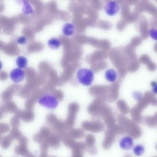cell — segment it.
Instances as JSON below:
<instances>
[{
	"label": "cell",
	"instance_id": "484cf974",
	"mask_svg": "<svg viewBox=\"0 0 157 157\" xmlns=\"http://www.w3.org/2000/svg\"><path fill=\"white\" fill-rule=\"evenodd\" d=\"M49 146L46 141L41 144L40 147V157H46L48 156V153Z\"/></svg>",
	"mask_w": 157,
	"mask_h": 157
},
{
	"label": "cell",
	"instance_id": "8992f818",
	"mask_svg": "<svg viewBox=\"0 0 157 157\" xmlns=\"http://www.w3.org/2000/svg\"><path fill=\"white\" fill-rule=\"evenodd\" d=\"M38 102L41 105L50 109L55 108L58 104V100L52 94H44Z\"/></svg>",
	"mask_w": 157,
	"mask_h": 157
},
{
	"label": "cell",
	"instance_id": "603a6c76",
	"mask_svg": "<svg viewBox=\"0 0 157 157\" xmlns=\"http://www.w3.org/2000/svg\"><path fill=\"white\" fill-rule=\"evenodd\" d=\"M16 64L18 68L24 69L26 68L28 65V60L25 57L20 56H18L16 60Z\"/></svg>",
	"mask_w": 157,
	"mask_h": 157
},
{
	"label": "cell",
	"instance_id": "30bf717a",
	"mask_svg": "<svg viewBox=\"0 0 157 157\" xmlns=\"http://www.w3.org/2000/svg\"><path fill=\"white\" fill-rule=\"evenodd\" d=\"M9 76L13 82L18 83L24 79L25 78V74L22 69L18 67L12 70L10 73Z\"/></svg>",
	"mask_w": 157,
	"mask_h": 157
},
{
	"label": "cell",
	"instance_id": "ee69618b",
	"mask_svg": "<svg viewBox=\"0 0 157 157\" xmlns=\"http://www.w3.org/2000/svg\"><path fill=\"white\" fill-rule=\"evenodd\" d=\"M0 118H3L7 113L4 109L2 105H1L0 107Z\"/></svg>",
	"mask_w": 157,
	"mask_h": 157
},
{
	"label": "cell",
	"instance_id": "52a82bcc",
	"mask_svg": "<svg viewBox=\"0 0 157 157\" xmlns=\"http://www.w3.org/2000/svg\"><path fill=\"white\" fill-rule=\"evenodd\" d=\"M116 134L112 129L107 128L105 131L102 146L103 149L108 150L114 142Z\"/></svg>",
	"mask_w": 157,
	"mask_h": 157
},
{
	"label": "cell",
	"instance_id": "9c48e42d",
	"mask_svg": "<svg viewBox=\"0 0 157 157\" xmlns=\"http://www.w3.org/2000/svg\"><path fill=\"white\" fill-rule=\"evenodd\" d=\"M120 9L119 4L114 1H109L104 7L105 12L109 16H113L117 14L119 11Z\"/></svg>",
	"mask_w": 157,
	"mask_h": 157
},
{
	"label": "cell",
	"instance_id": "277c9868",
	"mask_svg": "<svg viewBox=\"0 0 157 157\" xmlns=\"http://www.w3.org/2000/svg\"><path fill=\"white\" fill-rule=\"evenodd\" d=\"M134 11L139 14L144 12L151 15L153 17L157 16V7L152 3L147 1H140L135 5Z\"/></svg>",
	"mask_w": 157,
	"mask_h": 157
},
{
	"label": "cell",
	"instance_id": "e0dca14e",
	"mask_svg": "<svg viewBox=\"0 0 157 157\" xmlns=\"http://www.w3.org/2000/svg\"><path fill=\"white\" fill-rule=\"evenodd\" d=\"M75 30L74 25L71 23H67L65 24L62 28V33L66 36H72L74 33Z\"/></svg>",
	"mask_w": 157,
	"mask_h": 157
},
{
	"label": "cell",
	"instance_id": "f546056e",
	"mask_svg": "<svg viewBox=\"0 0 157 157\" xmlns=\"http://www.w3.org/2000/svg\"><path fill=\"white\" fill-rule=\"evenodd\" d=\"M13 91L8 90L3 92L1 95V98L3 101L11 100L13 97Z\"/></svg>",
	"mask_w": 157,
	"mask_h": 157
},
{
	"label": "cell",
	"instance_id": "bcb514c9",
	"mask_svg": "<svg viewBox=\"0 0 157 157\" xmlns=\"http://www.w3.org/2000/svg\"><path fill=\"white\" fill-rule=\"evenodd\" d=\"M155 0L156 2L157 3V0Z\"/></svg>",
	"mask_w": 157,
	"mask_h": 157
},
{
	"label": "cell",
	"instance_id": "ffe728a7",
	"mask_svg": "<svg viewBox=\"0 0 157 157\" xmlns=\"http://www.w3.org/2000/svg\"><path fill=\"white\" fill-rule=\"evenodd\" d=\"M61 43L60 40L56 37H52L50 38L48 41V47L53 50L59 48L61 46Z\"/></svg>",
	"mask_w": 157,
	"mask_h": 157
},
{
	"label": "cell",
	"instance_id": "6da1fadb",
	"mask_svg": "<svg viewBox=\"0 0 157 157\" xmlns=\"http://www.w3.org/2000/svg\"><path fill=\"white\" fill-rule=\"evenodd\" d=\"M88 113L94 119L101 118L103 120L112 114L111 109L104 100L96 98L87 107Z\"/></svg>",
	"mask_w": 157,
	"mask_h": 157
},
{
	"label": "cell",
	"instance_id": "f1b7e54d",
	"mask_svg": "<svg viewBox=\"0 0 157 157\" xmlns=\"http://www.w3.org/2000/svg\"><path fill=\"white\" fill-rule=\"evenodd\" d=\"M10 134L14 139L17 140L22 136L21 132L18 128H13L10 131Z\"/></svg>",
	"mask_w": 157,
	"mask_h": 157
},
{
	"label": "cell",
	"instance_id": "ab89813d",
	"mask_svg": "<svg viewBox=\"0 0 157 157\" xmlns=\"http://www.w3.org/2000/svg\"><path fill=\"white\" fill-rule=\"evenodd\" d=\"M17 43L20 45L25 44L27 42V38L24 36H22L19 37L17 39Z\"/></svg>",
	"mask_w": 157,
	"mask_h": 157
},
{
	"label": "cell",
	"instance_id": "5bb4252c",
	"mask_svg": "<svg viewBox=\"0 0 157 157\" xmlns=\"http://www.w3.org/2000/svg\"><path fill=\"white\" fill-rule=\"evenodd\" d=\"M119 145L122 149L128 150L131 149L133 146L132 139L129 136H124L120 140Z\"/></svg>",
	"mask_w": 157,
	"mask_h": 157
},
{
	"label": "cell",
	"instance_id": "4316f807",
	"mask_svg": "<svg viewBox=\"0 0 157 157\" xmlns=\"http://www.w3.org/2000/svg\"><path fill=\"white\" fill-rule=\"evenodd\" d=\"M144 147L141 144L136 145L133 149V152L137 156H140L142 155L144 153Z\"/></svg>",
	"mask_w": 157,
	"mask_h": 157
},
{
	"label": "cell",
	"instance_id": "b9f144b4",
	"mask_svg": "<svg viewBox=\"0 0 157 157\" xmlns=\"http://www.w3.org/2000/svg\"><path fill=\"white\" fill-rule=\"evenodd\" d=\"M149 22L151 26L157 28V16L151 18Z\"/></svg>",
	"mask_w": 157,
	"mask_h": 157
},
{
	"label": "cell",
	"instance_id": "f35d334b",
	"mask_svg": "<svg viewBox=\"0 0 157 157\" xmlns=\"http://www.w3.org/2000/svg\"><path fill=\"white\" fill-rule=\"evenodd\" d=\"M150 36L153 40H157V29L155 28H152L149 31Z\"/></svg>",
	"mask_w": 157,
	"mask_h": 157
},
{
	"label": "cell",
	"instance_id": "d6986e66",
	"mask_svg": "<svg viewBox=\"0 0 157 157\" xmlns=\"http://www.w3.org/2000/svg\"><path fill=\"white\" fill-rule=\"evenodd\" d=\"M117 77V73L113 69H108L105 72V78L109 82H114L116 81Z\"/></svg>",
	"mask_w": 157,
	"mask_h": 157
},
{
	"label": "cell",
	"instance_id": "836d02e7",
	"mask_svg": "<svg viewBox=\"0 0 157 157\" xmlns=\"http://www.w3.org/2000/svg\"><path fill=\"white\" fill-rule=\"evenodd\" d=\"M44 94L41 91H38L33 94L30 98L35 103Z\"/></svg>",
	"mask_w": 157,
	"mask_h": 157
},
{
	"label": "cell",
	"instance_id": "7a4b0ae2",
	"mask_svg": "<svg viewBox=\"0 0 157 157\" xmlns=\"http://www.w3.org/2000/svg\"><path fill=\"white\" fill-rule=\"evenodd\" d=\"M68 114L63 122L64 129L70 130L74 126L77 113L80 109L79 104L76 102L70 103L68 106Z\"/></svg>",
	"mask_w": 157,
	"mask_h": 157
},
{
	"label": "cell",
	"instance_id": "4dcf8cb0",
	"mask_svg": "<svg viewBox=\"0 0 157 157\" xmlns=\"http://www.w3.org/2000/svg\"><path fill=\"white\" fill-rule=\"evenodd\" d=\"M57 119L56 115L52 113L48 114L46 117V122L50 126Z\"/></svg>",
	"mask_w": 157,
	"mask_h": 157
},
{
	"label": "cell",
	"instance_id": "2e32d148",
	"mask_svg": "<svg viewBox=\"0 0 157 157\" xmlns=\"http://www.w3.org/2000/svg\"><path fill=\"white\" fill-rule=\"evenodd\" d=\"M2 105L7 113H15L17 109L16 104L11 100L5 101Z\"/></svg>",
	"mask_w": 157,
	"mask_h": 157
},
{
	"label": "cell",
	"instance_id": "5b68a950",
	"mask_svg": "<svg viewBox=\"0 0 157 157\" xmlns=\"http://www.w3.org/2000/svg\"><path fill=\"white\" fill-rule=\"evenodd\" d=\"M82 128L93 133H98L103 131L105 128L104 123L99 120L92 121H84L81 124Z\"/></svg>",
	"mask_w": 157,
	"mask_h": 157
},
{
	"label": "cell",
	"instance_id": "1f68e13d",
	"mask_svg": "<svg viewBox=\"0 0 157 157\" xmlns=\"http://www.w3.org/2000/svg\"><path fill=\"white\" fill-rule=\"evenodd\" d=\"M10 124L13 128H18L20 124V118L15 115L10 120Z\"/></svg>",
	"mask_w": 157,
	"mask_h": 157
},
{
	"label": "cell",
	"instance_id": "44dd1931",
	"mask_svg": "<svg viewBox=\"0 0 157 157\" xmlns=\"http://www.w3.org/2000/svg\"><path fill=\"white\" fill-rule=\"evenodd\" d=\"M50 126L59 134H60L64 130H66L64 129L63 122L58 119Z\"/></svg>",
	"mask_w": 157,
	"mask_h": 157
},
{
	"label": "cell",
	"instance_id": "7402d4cb",
	"mask_svg": "<svg viewBox=\"0 0 157 157\" xmlns=\"http://www.w3.org/2000/svg\"><path fill=\"white\" fill-rule=\"evenodd\" d=\"M105 125L108 129H111L116 124V120L113 114L103 119Z\"/></svg>",
	"mask_w": 157,
	"mask_h": 157
},
{
	"label": "cell",
	"instance_id": "d590c367",
	"mask_svg": "<svg viewBox=\"0 0 157 157\" xmlns=\"http://www.w3.org/2000/svg\"><path fill=\"white\" fill-rule=\"evenodd\" d=\"M35 103L30 98L27 99L25 103V109H32L34 106Z\"/></svg>",
	"mask_w": 157,
	"mask_h": 157
},
{
	"label": "cell",
	"instance_id": "e575fe53",
	"mask_svg": "<svg viewBox=\"0 0 157 157\" xmlns=\"http://www.w3.org/2000/svg\"><path fill=\"white\" fill-rule=\"evenodd\" d=\"M10 130V126L9 124L6 123H0V133L2 134L6 133L7 132Z\"/></svg>",
	"mask_w": 157,
	"mask_h": 157
},
{
	"label": "cell",
	"instance_id": "8d00e7d4",
	"mask_svg": "<svg viewBox=\"0 0 157 157\" xmlns=\"http://www.w3.org/2000/svg\"><path fill=\"white\" fill-rule=\"evenodd\" d=\"M52 94L57 99L58 101H62L64 98V95L63 93L59 91H56L52 92Z\"/></svg>",
	"mask_w": 157,
	"mask_h": 157
},
{
	"label": "cell",
	"instance_id": "ba28073f",
	"mask_svg": "<svg viewBox=\"0 0 157 157\" xmlns=\"http://www.w3.org/2000/svg\"><path fill=\"white\" fill-rule=\"evenodd\" d=\"M15 114V116L26 122L33 121L35 117L34 113L32 109L23 110L17 109Z\"/></svg>",
	"mask_w": 157,
	"mask_h": 157
},
{
	"label": "cell",
	"instance_id": "d4e9b609",
	"mask_svg": "<svg viewBox=\"0 0 157 157\" xmlns=\"http://www.w3.org/2000/svg\"><path fill=\"white\" fill-rule=\"evenodd\" d=\"M39 132L44 139V142L47 140L52 134L49 128L46 126L42 127Z\"/></svg>",
	"mask_w": 157,
	"mask_h": 157
},
{
	"label": "cell",
	"instance_id": "d6a6232c",
	"mask_svg": "<svg viewBox=\"0 0 157 157\" xmlns=\"http://www.w3.org/2000/svg\"><path fill=\"white\" fill-rule=\"evenodd\" d=\"M116 106L121 113H124L126 110V105L124 101L119 100L116 102Z\"/></svg>",
	"mask_w": 157,
	"mask_h": 157
},
{
	"label": "cell",
	"instance_id": "7c38bea8",
	"mask_svg": "<svg viewBox=\"0 0 157 157\" xmlns=\"http://www.w3.org/2000/svg\"><path fill=\"white\" fill-rule=\"evenodd\" d=\"M61 139L59 135L56 133L52 134L46 141L49 147L54 150L58 149L60 146Z\"/></svg>",
	"mask_w": 157,
	"mask_h": 157
},
{
	"label": "cell",
	"instance_id": "60d3db41",
	"mask_svg": "<svg viewBox=\"0 0 157 157\" xmlns=\"http://www.w3.org/2000/svg\"><path fill=\"white\" fill-rule=\"evenodd\" d=\"M86 150L88 153L91 155H95L97 152V148L95 146L86 147Z\"/></svg>",
	"mask_w": 157,
	"mask_h": 157
},
{
	"label": "cell",
	"instance_id": "8fae6325",
	"mask_svg": "<svg viewBox=\"0 0 157 157\" xmlns=\"http://www.w3.org/2000/svg\"><path fill=\"white\" fill-rule=\"evenodd\" d=\"M86 149V146L85 143L78 141L71 149L72 156L73 157H82Z\"/></svg>",
	"mask_w": 157,
	"mask_h": 157
},
{
	"label": "cell",
	"instance_id": "74e56055",
	"mask_svg": "<svg viewBox=\"0 0 157 157\" xmlns=\"http://www.w3.org/2000/svg\"><path fill=\"white\" fill-rule=\"evenodd\" d=\"M33 139L36 143L41 144L44 140L39 132L36 133L33 136Z\"/></svg>",
	"mask_w": 157,
	"mask_h": 157
},
{
	"label": "cell",
	"instance_id": "9a60e30c",
	"mask_svg": "<svg viewBox=\"0 0 157 157\" xmlns=\"http://www.w3.org/2000/svg\"><path fill=\"white\" fill-rule=\"evenodd\" d=\"M69 132L70 136L74 139H80L83 138L85 135V132L83 129L72 128Z\"/></svg>",
	"mask_w": 157,
	"mask_h": 157
},
{
	"label": "cell",
	"instance_id": "ac0fdd59",
	"mask_svg": "<svg viewBox=\"0 0 157 157\" xmlns=\"http://www.w3.org/2000/svg\"><path fill=\"white\" fill-rule=\"evenodd\" d=\"M14 139L10 134L0 139V145L2 148L8 149L12 143Z\"/></svg>",
	"mask_w": 157,
	"mask_h": 157
},
{
	"label": "cell",
	"instance_id": "3957f363",
	"mask_svg": "<svg viewBox=\"0 0 157 157\" xmlns=\"http://www.w3.org/2000/svg\"><path fill=\"white\" fill-rule=\"evenodd\" d=\"M94 74L89 69L82 68L78 70L76 73L78 80L81 84L86 86L90 85L94 79Z\"/></svg>",
	"mask_w": 157,
	"mask_h": 157
},
{
	"label": "cell",
	"instance_id": "83f0119b",
	"mask_svg": "<svg viewBox=\"0 0 157 157\" xmlns=\"http://www.w3.org/2000/svg\"><path fill=\"white\" fill-rule=\"evenodd\" d=\"M23 11L24 13L28 14L33 12V10L29 3L25 0H24Z\"/></svg>",
	"mask_w": 157,
	"mask_h": 157
},
{
	"label": "cell",
	"instance_id": "cb8c5ba5",
	"mask_svg": "<svg viewBox=\"0 0 157 157\" xmlns=\"http://www.w3.org/2000/svg\"><path fill=\"white\" fill-rule=\"evenodd\" d=\"M95 138L93 135L89 134L86 136L85 139V143L86 146V147L95 146Z\"/></svg>",
	"mask_w": 157,
	"mask_h": 157
},
{
	"label": "cell",
	"instance_id": "4fadbf2b",
	"mask_svg": "<svg viewBox=\"0 0 157 157\" xmlns=\"http://www.w3.org/2000/svg\"><path fill=\"white\" fill-rule=\"evenodd\" d=\"M14 152L17 155L23 157H35V156L28 149L27 145L19 144L15 146Z\"/></svg>",
	"mask_w": 157,
	"mask_h": 157
},
{
	"label": "cell",
	"instance_id": "f6af8a7d",
	"mask_svg": "<svg viewBox=\"0 0 157 157\" xmlns=\"http://www.w3.org/2000/svg\"><path fill=\"white\" fill-rule=\"evenodd\" d=\"M149 0H140V1H147Z\"/></svg>",
	"mask_w": 157,
	"mask_h": 157
},
{
	"label": "cell",
	"instance_id": "7bdbcfd3",
	"mask_svg": "<svg viewBox=\"0 0 157 157\" xmlns=\"http://www.w3.org/2000/svg\"><path fill=\"white\" fill-rule=\"evenodd\" d=\"M152 87V91L155 94H157V83L155 82H152L151 84Z\"/></svg>",
	"mask_w": 157,
	"mask_h": 157
}]
</instances>
